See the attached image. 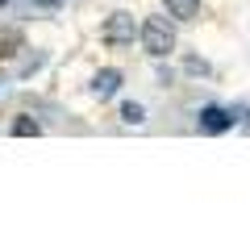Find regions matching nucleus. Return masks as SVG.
Instances as JSON below:
<instances>
[{"mask_svg": "<svg viewBox=\"0 0 250 250\" xmlns=\"http://www.w3.org/2000/svg\"><path fill=\"white\" fill-rule=\"evenodd\" d=\"M142 50L150 59H171L175 54V25H171V17H146L142 21Z\"/></svg>", "mask_w": 250, "mask_h": 250, "instance_id": "obj_1", "label": "nucleus"}, {"mask_svg": "<svg viewBox=\"0 0 250 250\" xmlns=\"http://www.w3.org/2000/svg\"><path fill=\"white\" fill-rule=\"evenodd\" d=\"M246 113H250L246 104H238V108H225V104H205V108L196 113V129H200L205 138H217V134H225V129H233V125H238Z\"/></svg>", "mask_w": 250, "mask_h": 250, "instance_id": "obj_2", "label": "nucleus"}, {"mask_svg": "<svg viewBox=\"0 0 250 250\" xmlns=\"http://www.w3.org/2000/svg\"><path fill=\"white\" fill-rule=\"evenodd\" d=\"M134 38H142V25L134 21V13H113L100 25V42L108 50H125V46H134Z\"/></svg>", "mask_w": 250, "mask_h": 250, "instance_id": "obj_3", "label": "nucleus"}, {"mask_svg": "<svg viewBox=\"0 0 250 250\" xmlns=\"http://www.w3.org/2000/svg\"><path fill=\"white\" fill-rule=\"evenodd\" d=\"M121 80H125V75L117 71V67H100V71L92 75V96H96V100L117 96V92H121Z\"/></svg>", "mask_w": 250, "mask_h": 250, "instance_id": "obj_4", "label": "nucleus"}, {"mask_svg": "<svg viewBox=\"0 0 250 250\" xmlns=\"http://www.w3.org/2000/svg\"><path fill=\"white\" fill-rule=\"evenodd\" d=\"M163 9H167L171 21H200V0H163Z\"/></svg>", "mask_w": 250, "mask_h": 250, "instance_id": "obj_5", "label": "nucleus"}, {"mask_svg": "<svg viewBox=\"0 0 250 250\" xmlns=\"http://www.w3.org/2000/svg\"><path fill=\"white\" fill-rule=\"evenodd\" d=\"M25 50V34L21 29H0V59H17V54Z\"/></svg>", "mask_w": 250, "mask_h": 250, "instance_id": "obj_6", "label": "nucleus"}, {"mask_svg": "<svg viewBox=\"0 0 250 250\" xmlns=\"http://www.w3.org/2000/svg\"><path fill=\"white\" fill-rule=\"evenodd\" d=\"M117 117H121L125 125H142V121H146V108L138 104V100H125V104H121V113H117Z\"/></svg>", "mask_w": 250, "mask_h": 250, "instance_id": "obj_7", "label": "nucleus"}, {"mask_svg": "<svg viewBox=\"0 0 250 250\" xmlns=\"http://www.w3.org/2000/svg\"><path fill=\"white\" fill-rule=\"evenodd\" d=\"M13 134H17V138H38V134H42V125H38L34 117H17V121H13Z\"/></svg>", "mask_w": 250, "mask_h": 250, "instance_id": "obj_8", "label": "nucleus"}, {"mask_svg": "<svg viewBox=\"0 0 250 250\" xmlns=\"http://www.w3.org/2000/svg\"><path fill=\"white\" fill-rule=\"evenodd\" d=\"M184 67H188V71H192V75H208V62H205V59H188Z\"/></svg>", "mask_w": 250, "mask_h": 250, "instance_id": "obj_9", "label": "nucleus"}, {"mask_svg": "<svg viewBox=\"0 0 250 250\" xmlns=\"http://www.w3.org/2000/svg\"><path fill=\"white\" fill-rule=\"evenodd\" d=\"M34 4H38V9H59L62 0H34Z\"/></svg>", "mask_w": 250, "mask_h": 250, "instance_id": "obj_10", "label": "nucleus"}, {"mask_svg": "<svg viewBox=\"0 0 250 250\" xmlns=\"http://www.w3.org/2000/svg\"><path fill=\"white\" fill-rule=\"evenodd\" d=\"M9 4H13V0H0V9H9Z\"/></svg>", "mask_w": 250, "mask_h": 250, "instance_id": "obj_11", "label": "nucleus"}, {"mask_svg": "<svg viewBox=\"0 0 250 250\" xmlns=\"http://www.w3.org/2000/svg\"><path fill=\"white\" fill-rule=\"evenodd\" d=\"M0 92H4V83H0Z\"/></svg>", "mask_w": 250, "mask_h": 250, "instance_id": "obj_12", "label": "nucleus"}]
</instances>
